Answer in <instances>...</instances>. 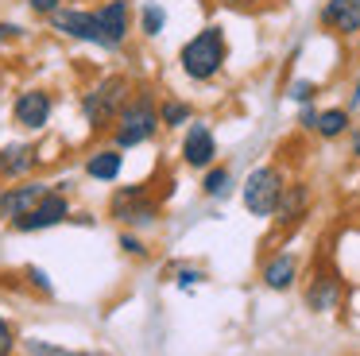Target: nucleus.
Returning <instances> with one entry per match:
<instances>
[{
    "label": "nucleus",
    "instance_id": "nucleus-1",
    "mask_svg": "<svg viewBox=\"0 0 360 356\" xmlns=\"http://www.w3.org/2000/svg\"><path fill=\"white\" fill-rule=\"evenodd\" d=\"M225 58H229V43H225V31H221L217 23L202 27L186 46H182V54H179L182 74L194 77V82H210V77L225 66Z\"/></svg>",
    "mask_w": 360,
    "mask_h": 356
},
{
    "label": "nucleus",
    "instance_id": "nucleus-2",
    "mask_svg": "<svg viewBox=\"0 0 360 356\" xmlns=\"http://www.w3.org/2000/svg\"><path fill=\"white\" fill-rule=\"evenodd\" d=\"M124 97H128V82L120 74H109V77H101V82L86 93L82 113H86V120L94 124V128H101V124H109L112 116L124 113Z\"/></svg>",
    "mask_w": 360,
    "mask_h": 356
},
{
    "label": "nucleus",
    "instance_id": "nucleus-3",
    "mask_svg": "<svg viewBox=\"0 0 360 356\" xmlns=\"http://www.w3.org/2000/svg\"><path fill=\"white\" fill-rule=\"evenodd\" d=\"M283 174L275 167H256L244 182V209L252 217H271L279 209V198H283Z\"/></svg>",
    "mask_w": 360,
    "mask_h": 356
},
{
    "label": "nucleus",
    "instance_id": "nucleus-4",
    "mask_svg": "<svg viewBox=\"0 0 360 356\" xmlns=\"http://www.w3.org/2000/svg\"><path fill=\"white\" fill-rule=\"evenodd\" d=\"M155 124H163V116L155 113L151 97H136L132 105H124V113H120L117 147H136V144H148V139L155 136Z\"/></svg>",
    "mask_w": 360,
    "mask_h": 356
},
{
    "label": "nucleus",
    "instance_id": "nucleus-5",
    "mask_svg": "<svg viewBox=\"0 0 360 356\" xmlns=\"http://www.w3.org/2000/svg\"><path fill=\"white\" fill-rule=\"evenodd\" d=\"M70 217V205H66V193L63 190H47L39 201H35L32 209H27L24 217H16V229L20 232H39V229H51V224L66 221Z\"/></svg>",
    "mask_w": 360,
    "mask_h": 356
},
{
    "label": "nucleus",
    "instance_id": "nucleus-6",
    "mask_svg": "<svg viewBox=\"0 0 360 356\" xmlns=\"http://www.w3.org/2000/svg\"><path fill=\"white\" fill-rule=\"evenodd\" d=\"M51 23H55L58 31H66V35L74 39H86V43H97V46H109V35H105L101 20H97V12H74V8H58L55 15H51Z\"/></svg>",
    "mask_w": 360,
    "mask_h": 356
},
{
    "label": "nucleus",
    "instance_id": "nucleus-7",
    "mask_svg": "<svg viewBox=\"0 0 360 356\" xmlns=\"http://www.w3.org/2000/svg\"><path fill=\"white\" fill-rule=\"evenodd\" d=\"M12 116H16L20 128H43V124L51 120V97L43 89H27L16 97V105H12Z\"/></svg>",
    "mask_w": 360,
    "mask_h": 356
},
{
    "label": "nucleus",
    "instance_id": "nucleus-8",
    "mask_svg": "<svg viewBox=\"0 0 360 356\" xmlns=\"http://www.w3.org/2000/svg\"><path fill=\"white\" fill-rule=\"evenodd\" d=\"M321 23L337 35H356L360 31V0H326Z\"/></svg>",
    "mask_w": 360,
    "mask_h": 356
},
{
    "label": "nucleus",
    "instance_id": "nucleus-9",
    "mask_svg": "<svg viewBox=\"0 0 360 356\" xmlns=\"http://www.w3.org/2000/svg\"><path fill=\"white\" fill-rule=\"evenodd\" d=\"M182 155H186L190 167H210L213 155H217V144H213V132L205 124H190L186 139H182Z\"/></svg>",
    "mask_w": 360,
    "mask_h": 356
},
{
    "label": "nucleus",
    "instance_id": "nucleus-10",
    "mask_svg": "<svg viewBox=\"0 0 360 356\" xmlns=\"http://www.w3.org/2000/svg\"><path fill=\"white\" fill-rule=\"evenodd\" d=\"M51 186L43 182H32V186H16V190H4L0 193V217H8V221H16V217H24L27 209L35 205V201L47 193Z\"/></svg>",
    "mask_w": 360,
    "mask_h": 356
},
{
    "label": "nucleus",
    "instance_id": "nucleus-11",
    "mask_svg": "<svg viewBox=\"0 0 360 356\" xmlns=\"http://www.w3.org/2000/svg\"><path fill=\"white\" fill-rule=\"evenodd\" d=\"M140 186H132V190H120L117 198H112V213L120 217V221L128 224H143V221H155V205L151 201H140Z\"/></svg>",
    "mask_w": 360,
    "mask_h": 356
},
{
    "label": "nucleus",
    "instance_id": "nucleus-12",
    "mask_svg": "<svg viewBox=\"0 0 360 356\" xmlns=\"http://www.w3.org/2000/svg\"><path fill=\"white\" fill-rule=\"evenodd\" d=\"M97 20H101L105 35H109V46H120L128 35V4L124 0H109V4L97 12Z\"/></svg>",
    "mask_w": 360,
    "mask_h": 356
},
{
    "label": "nucleus",
    "instance_id": "nucleus-13",
    "mask_svg": "<svg viewBox=\"0 0 360 356\" xmlns=\"http://www.w3.org/2000/svg\"><path fill=\"white\" fill-rule=\"evenodd\" d=\"M295 275H298V263H295V255H275L271 263L264 267V286L267 291H287L290 283H295Z\"/></svg>",
    "mask_w": 360,
    "mask_h": 356
},
{
    "label": "nucleus",
    "instance_id": "nucleus-14",
    "mask_svg": "<svg viewBox=\"0 0 360 356\" xmlns=\"http://www.w3.org/2000/svg\"><path fill=\"white\" fill-rule=\"evenodd\" d=\"M337 298H341V283L333 275H318L310 283V291H306V306L310 310H333Z\"/></svg>",
    "mask_w": 360,
    "mask_h": 356
},
{
    "label": "nucleus",
    "instance_id": "nucleus-15",
    "mask_svg": "<svg viewBox=\"0 0 360 356\" xmlns=\"http://www.w3.org/2000/svg\"><path fill=\"white\" fill-rule=\"evenodd\" d=\"M306 205H310V190H306L302 182H295V186H287L283 190V198H279V221H298V217L306 213Z\"/></svg>",
    "mask_w": 360,
    "mask_h": 356
},
{
    "label": "nucleus",
    "instance_id": "nucleus-16",
    "mask_svg": "<svg viewBox=\"0 0 360 356\" xmlns=\"http://www.w3.org/2000/svg\"><path fill=\"white\" fill-rule=\"evenodd\" d=\"M86 174H89V178H101V182H112V178L120 174V155H117V147H105V151L89 155Z\"/></svg>",
    "mask_w": 360,
    "mask_h": 356
},
{
    "label": "nucleus",
    "instance_id": "nucleus-17",
    "mask_svg": "<svg viewBox=\"0 0 360 356\" xmlns=\"http://www.w3.org/2000/svg\"><path fill=\"white\" fill-rule=\"evenodd\" d=\"M35 163V151L24 144H12L8 151L0 155V174H24V170H32Z\"/></svg>",
    "mask_w": 360,
    "mask_h": 356
},
{
    "label": "nucleus",
    "instance_id": "nucleus-18",
    "mask_svg": "<svg viewBox=\"0 0 360 356\" xmlns=\"http://www.w3.org/2000/svg\"><path fill=\"white\" fill-rule=\"evenodd\" d=\"M349 128V108H326V113H318V136L321 139H337L341 132Z\"/></svg>",
    "mask_w": 360,
    "mask_h": 356
},
{
    "label": "nucleus",
    "instance_id": "nucleus-19",
    "mask_svg": "<svg viewBox=\"0 0 360 356\" xmlns=\"http://www.w3.org/2000/svg\"><path fill=\"white\" fill-rule=\"evenodd\" d=\"M229 186H233V174H229L225 167H217V170H210V174H205L202 190H205V198H225Z\"/></svg>",
    "mask_w": 360,
    "mask_h": 356
},
{
    "label": "nucleus",
    "instance_id": "nucleus-20",
    "mask_svg": "<svg viewBox=\"0 0 360 356\" xmlns=\"http://www.w3.org/2000/svg\"><path fill=\"white\" fill-rule=\"evenodd\" d=\"M159 116H163L167 128H182V124L190 120V105H182V101H167V105L159 108Z\"/></svg>",
    "mask_w": 360,
    "mask_h": 356
},
{
    "label": "nucleus",
    "instance_id": "nucleus-21",
    "mask_svg": "<svg viewBox=\"0 0 360 356\" xmlns=\"http://www.w3.org/2000/svg\"><path fill=\"white\" fill-rule=\"evenodd\" d=\"M163 23H167V12L159 4H143V31L148 35H159L163 31Z\"/></svg>",
    "mask_w": 360,
    "mask_h": 356
},
{
    "label": "nucleus",
    "instance_id": "nucleus-22",
    "mask_svg": "<svg viewBox=\"0 0 360 356\" xmlns=\"http://www.w3.org/2000/svg\"><path fill=\"white\" fill-rule=\"evenodd\" d=\"M314 93H318V85H314V82H306V77H298V82H290L287 97H290V101H298V105H310V101H314Z\"/></svg>",
    "mask_w": 360,
    "mask_h": 356
},
{
    "label": "nucleus",
    "instance_id": "nucleus-23",
    "mask_svg": "<svg viewBox=\"0 0 360 356\" xmlns=\"http://www.w3.org/2000/svg\"><path fill=\"white\" fill-rule=\"evenodd\" d=\"M24 356H70V352L47 345V341H24Z\"/></svg>",
    "mask_w": 360,
    "mask_h": 356
},
{
    "label": "nucleus",
    "instance_id": "nucleus-24",
    "mask_svg": "<svg viewBox=\"0 0 360 356\" xmlns=\"http://www.w3.org/2000/svg\"><path fill=\"white\" fill-rule=\"evenodd\" d=\"M12 348H16V337H12V325L0 317V356H12Z\"/></svg>",
    "mask_w": 360,
    "mask_h": 356
},
{
    "label": "nucleus",
    "instance_id": "nucleus-25",
    "mask_svg": "<svg viewBox=\"0 0 360 356\" xmlns=\"http://www.w3.org/2000/svg\"><path fill=\"white\" fill-rule=\"evenodd\" d=\"M298 124H302V128H318V108H314V105H302V116H298Z\"/></svg>",
    "mask_w": 360,
    "mask_h": 356
},
{
    "label": "nucleus",
    "instance_id": "nucleus-26",
    "mask_svg": "<svg viewBox=\"0 0 360 356\" xmlns=\"http://www.w3.org/2000/svg\"><path fill=\"white\" fill-rule=\"evenodd\" d=\"M120 248H124V252H132V255H143V252H148V248H143L136 236H120Z\"/></svg>",
    "mask_w": 360,
    "mask_h": 356
},
{
    "label": "nucleus",
    "instance_id": "nucleus-27",
    "mask_svg": "<svg viewBox=\"0 0 360 356\" xmlns=\"http://www.w3.org/2000/svg\"><path fill=\"white\" fill-rule=\"evenodd\" d=\"M202 271H182V275H179V286H182V291H186V286H194V283H202Z\"/></svg>",
    "mask_w": 360,
    "mask_h": 356
},
{
    "label": "nucleus",
    "instance_id": "nucleus-28",
    "mask_svg": "<svg viewBox=\"0 0 360 356\" xmlns=\"http://www.w3.org/2000/svg\"><path fill=\"white\" fill-rule=\"evenodd\" d=\"M32 279H35V286H39V291H43V294H51V291H55V286H51V279H47V275H43V271H39V267H32Z\"/></svg>",
    "mask_w": 360,
    "mask_h": 356
},
{
    "label": "nucleus",
    "instance_id": "nucleus-29",
    "mask_svg": "<svg viewBox=\"0 0 360 356\" xmlns=\"http://www.w3.org/2000/svg\"><path fill=\"white\" fill-rule=\"evenodd\" d=\"M32 8H35V12H47V15H55V12H58V0H32Z\"/></svg>",
    "mask_w": 360,
    "mask_h": 356
},
{
    "label": "nucleus",
    "instance_id": "nucleus-30",
    "mask_svg": "<svg viewBox=\"0 0 360 356\" xmlns=\"http://www.w3.org/2000/svg\"><path fill=\"white\" fill-rule=\"evenodd\" d=\"M221 4H229V8H252L256 0H221Z\"/></svg>",
    "mask_w": 360,
    "mask_h": 356
},
{
    "label": "nucleus",
    "instance_id": "nucleus-31",
    "mask_svg": "<svg viewBox=\"0 0 360 356\" xmlns=\"http://www.w3.org/2000/svg\"><path fill=\"white\" fill-rule=\"evenodd\" d=\"M349 108H360V77H356V89H352V101H349Z\"/></svg>",
    "mask_w": 360,
    "mask_h": 356
},
{
    "label": "nucleus",
    "instance_id": "nucleus-32",
    "mask_svg": "<svg viewBox=\"0 0 360 356\" xmlns=\"http://www.w3.org/2000/svg\"><path fill=\"white\" fill-rule=\"evenodd\" d=\"M16 31H20V27H12V23H4V27H0V39H12Z\"/></svg>",
    "mask_w": 360,
    "mask_h": 356
},
{
    "label": "nucleus",
    "instance_id": "nucleus-33",
    "mask_svg": "<svg viewBox=\"0 0 360 356\" xmlns=\"http://www.w3.org/2000/svg\"><path fill=\"white\" fill-rule=\"evenodd\" d=\"M352 155L360 159V132H352Z\"/></svg>",
    "mask_w": 360,
    "mask_h": 356
}]
</instances>
